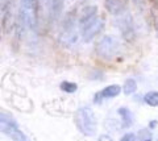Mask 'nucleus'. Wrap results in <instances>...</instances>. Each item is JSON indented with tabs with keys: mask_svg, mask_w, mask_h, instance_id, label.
I'll return each mask as SVG.
<instances>
[{
	"mask_svg": "<svg viewBox=\"0 0 158 141\" xmlns=\"http://www.w3.org/2000/svg\"><path fill=\"white\" fill-rule=\"evenodd\" d=\"M2 6V27L4 31H9V23L13 15V2L12 0H0Z\"/></svg>",
	"mask_w": 158,
	"mask_h": 141,
	"instance_id": "423d86ee",
	"label": "nucleus"
},
{
	"mask_svg": "<svg viewBox=\"0 0 158 141\" xmlns=\"http://www.w3.org/2000/svg\"><path fill=\"white\" fill-rule=\"evenodd\" d=\"M157 123H158L157 120H154V121H150V123H149V127H150V128H156V127H157Z\"/></svg>",
	"mask_w": 158,
	"mask_h": 141,
	"instance_id": "6ab92c4d",
	"label": "nucleus"
},
{
	"mask_svg": "<svg viewBox=\"0 0 158 141\" xmlns=\"http://www.w3.org/2000/svg\"><path fill=\"white\" fill-rule=\"evenodd\" d=\"M137 90V83L135 79H127L124 86H123V91H124L125 95H131L133 92H136Z\"/></svg>",
	"mask_w": 158,
	"mask_h": 141,
	"instance_id": "f8f14e48",
	"label": "nucleus"
},
{
	"mask_svg": "<svg viewBox=\"0 0 158 141\" xmlns=\"http://www.w3.org/2000/svg\"><path fill=\"white\" fill-rule=\"evenodd\" d=\"M75 123L77 127L85 136H94L96 133L98 123L95 114L88 107H82L75 114Z\"/></svg>",
	"mask_w": 158,
	"mask_h": 141,
	"instance_id": "f257e3e1",
	"label": "nucleus"
},
{
	"mask_svg": "<svg viewBox=\"0 0 158 141\" xmlns=\"http://www.w3.org/2000/svg\"><path fill=\"white\" fill-rule=\"evenodd\" d=\"M2 132L15 141H27V137L19 129L17 123L8 112H2Z\"/></svg>",
	"mask_w": 158,
	"mask_h": 141,
	"instance_id": "7ed1b4c3",
	"label": "nucleus"
},
{
	"mask_svg": "<svg viewBox=\"0 0 158 141\" xmlns=\"http://www.w3.org/2000/svg\"><path fill=\"white\" fill-rule=\"evenodd\" d=\"M104 6L107 11L113 16H120L125 12V6L123 3V0H106Z\"/></svg>",
	"mask_w": 158,
	"mask_h": 141,
	"instance_id": "6e6552de",
	"label": "nucleus"
},
{
	"mask_svg": "<svg viewBox=\"0 0 158 141\" xmlns=\"http://www.w3.org/2000/svg\"><path fill=\"white\" fill-rule=\"evenodd\" d=\"M138 137H140V140L141 141H145V140H149V139H152V135H150V132L148 129H141L140 132H138Z\"/></svg>",
	"mask_w": 158,
	"mask_h": 141,
	"instance_id": "4468645a",
	"label": "nucleus"
},
{
	"mask_svg": "<svg viewBox=\"0 0 158 141\" xmlns=\"http://www.w3.org/2000/svg\"><path fill=\"white\" fill-rule=\"evenodd\" d=\"M61 90L67 94H74L78 90V86L74 82H62L61 83Z\"/></svg>",
	"mask_w": 158,
	"mask_h": 141,
	"instance_id": "ddd939ff",
	"label": "nucleus"
},
{
	"mask_svg": "<svg viewBox=\"0 0 158 141\" xmlns=\"http://www.w3.org/2000/svg\"><path fill=\"white\" fill-rule=\"evenodd\" d=\"M145 141H156V140H153V139H149V140H145Z\"/></svg>",
	"mask_w": 158,
	"mask_h": 141,
	"instance_id": "aec40b11",
	"label": "nucleus"
},
{
	"mask_svg": "<svg viewBox=\"0 0 158 141\" xmlns=\"http://www.w3.org/2000/svg\"><path fill=\"white\" fill-rule=\"evenodd\" d=\"M121 92V87L118 85H111V86H107L106 89H103L102 91H99L98 94L95 95V102L99 103L102 102L103 99L106 98H115L118 94Z\"/></svg>",
	"mask_w": 158,
	"mask_h": 141,
	"instance_id": "0eeeda50",
	"label": "nucleus"
},
{
	"mask_svg": "<svg viewBox=\"0 0 158 141\" xmlns=\"http://www.w3.org/2000/svg\"><path fill=\"white\" fill-rule=\"evenodd\" d=\"M41 3L44 4V7H49V8H50V3H52V0H41Z\"/></svg>",
	"mask_w": 158,
	"mask_h": 141,
	"instance_id": "f3484780",
	"label": "nucleus"
},
{
	"mask_svg": "<svg viewBox=\"0 0 158 141\" xmlns=\"http://www.w3.org/2000/svg\"><path fill=\"white\" fill-rule=\"evenodd\" d=\"M120 141H137V137L135 133H127L120 139Z\"/></svg>",
	"mask_w": 158,
	"mask_h": 141,
	"instance_id": "2eb2a0df",
	"label": "nucleus"
},
{
	"mask_svg": "<svg viewBox=\"0 0 158 141\" xmlns=\"http://www.w3.org/2000/svg\"><path fill=\"white\" fill-rule=\"evenodd\" d=\"M117 112L118 115L121 116V119H123V128H127V127H129V125L132 124V121H133V116L131 114V111L125 108V107H121V108H118L117 110Z\"/></svg>",
	"mask_w": 158,
	"mask_h": 141,
	"instance_id": "9d476101",
	"label": "nucleus"
},
{
	"mask_svg": "<svg viewBox=\"0 0 158 141\" xmlns=\"http://www.w3.org/2000/svg\"><path fill=\"white\" fill-rule=\"evenodd\" d=\"M103 27H104V21H103L102 17H95L92 20L86 24L82 29V38L85 40L86 42L91 41L94 37L98 36L99 33L103 31Z\"/></svg>",
	"mask_w": 158,
	"mask_h": 141,
	"instance_id": "39448f33",
	"label": "nucleus"
},
{
	"mask_svg": "<svg viewBox=\"0 0 158 141\" xmlns=\"http://www.w3.org/2000/svg\"><path fill=\"white\" fill-rule=\"evenodd\" d=\"M37 0H20L19 9V20L21 21L25 28L34 31L37 27Z\"/></svg>",
	"mask_w": 158,
	"mask_h": 141,
	"instance_id": "f03ea898",
	"label": "nucleus"
},
{
	"mask_svg": "<svg viewBox=\"0 0 158 141\" xmlns=\"http://www.w3.org/2000/svg\"><path fill=\"white\" fill-rule=\"evenodd\" d=\"M98 141H113V139H111L108 135H103V136H100V137H99Z\"/></svg>",
	"mask_w": 158,
	"mask_h": 141,
	"instance_id": "dca6fc26",
	"label": "nucleus"
},
{
	"mask_svg": "<svg viewBox=\"0 0 158 141\" xmlns=\"http://www.w3.org/2000/svg\"><path fill=\"white\" fill-rule=\"evenodd\" d=\"M132 2H135L137 6H144L145 4V0H132Z\"/></svg>",
	"mask_w": 158,
	"mask_h": 141,
	"instance_id": "a211bd4d",
	"label": "nucleus"
},
{
	"mask_svg": "<svg viewBox=\"0 0 158 141\" xmlns=\"http://www.w3.org/2000/svg\"><path fill=\"white\" fill-rule=\"evenodd\" d=\"M144 100L148 106L150 107H158V91H150L145 94Z\"/></svg>",
	"mask_w": 158,
	"mask_h": 141,
	"instance_id": "9b49d317",
	"label": "nucleus"
},
{
	"mask_svg": "<svg viewBox=\"0 0 158 141\" xmlns=\"http://www.w3.org/2000/svg\"><path fill=\"white\" fill-rule=\"evenodd\" d=\"M96 12H98V7L96 6H87L82 9L81 16H79V25L85 27L86 24L90 23L92 19L96 17Z\"/></svg>",
	"mask_w": 158,
	"mask_h": 141,
	"instance_id": "1a4fd4ad",
	"label": "nucleus"
},
{
	"mask_svg": "<svg viewBox=\"0 0 158 141\" xmlns=\"http://www.w3.org/2000/svg\"><path fill=\"white\" fill-rule=\"evenodd\" d=\"M117 48H118V41L116 40L115 37H112V36H104L100 40V42L98 44L96 50H98V53L102 57L110 58V57H112L116 53Z\"/></svg>",
	"mask_w": 158,
	"mask_h": 141,
	"instance_id": "20e7f679",
	"label": "nucleus"
}]
</instances>
